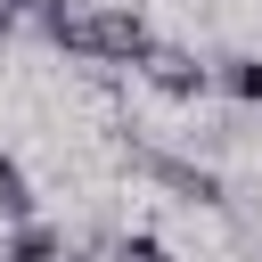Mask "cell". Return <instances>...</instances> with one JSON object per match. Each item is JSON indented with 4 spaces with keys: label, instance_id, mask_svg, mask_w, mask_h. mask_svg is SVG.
<instances>
[{
    "label": "cell",
    "instance_id": "4",
    "mask_svg": "<svg viewBox=\"0 0 262 262\" xmlns=\"http://www.w3.org/2000/svg\"><path fill=\"white\" fill-rule=\"evenodd\" d=\"M0 262H74V246H66L49 221H8V246H0Z\"/></svg>",
    "mask_w": 262,
    "mask_h": 262
},
{
    "label": "cell",
    "instance_id": "7",
    "mask_svg": "<svg viewBox=\"0 0 262 262\" xmlns=\"http://www.w3.org/2000/svg\"><path fill=\"white\" fill-rule=\"evenodd\" d=\"M106 262H172V246H156V237H106Z\"/></svg>",
    "mask_w": 262,
    "mask_h": 262
},
{
    "label": "cell",
    "instance_id": "8",
    "mask_svg": "<svg viewBox=\"0 0 262 262\" xmlns=\"http://www.w3.org/2000/svg\"><path fill=\"white\" fill-rule=\"evenodd\" d=\"M16 25H25V16H16V8H8V0H0V41H8V33H16Z\"/></svg>",
    "mask_w": 262,
    "mask_h": 262
},
{
    "label": "cell",
    "instance_id": "3",
    "mask_svg": "<svg viewBox=\"0 0 262 262\" xmlns=\"http://www.w3.org/2000/svg\"><path fill=\"white\" fill-rule=\"evenodd\" d=\"M139 82H147L156 98H180V106H196L205 90H221V82H213V66H205L196 49H172V41H156V49L139 57Z\"/></svg>",
    "mask_w": 262,
    "mask_h": 262
},
{
    "label": "cell",
    "instance_id": "5",
    "mask_svg": "<svg viewBox=\"0 0 262 262\" xmlns=\"http://www.w3.org/2000/svg\"><path fill=\"white\" fill-rule=\"evenodd\" d=\"M213 82H221V98L262 106V57H221V66H213Z\"/></svg>",
    "mask_w": 262,
    "mask_h": 262
},
{
    "label": "cell",
    "instance_id": "1",
    "mask_svg": "<svg viewBox=\"0 0 262 262\" xmlns=\"http://www.w3.org/2000/svg\"><path fill=\"white\" fill-rule=\"evenodd\" d=\"M57 49L66 57H82V66H139L147 49H156V25L139 16V8H123V0H82L74 16H66V33H57Z\"/></svg>",
    "mask_w": 262,
    "mask_h": 262
},
{
    "label": "cell",
    "instance_id": "2",
    "mask_svg": "<svg viewBox=\"0 0 262 262\" xmlns=\"http://www.w3.org/2000/svg\"><path fill=\"white\" fill-rule=\"evenodd\" d=\"M139 172H147L156 188H172L180 205H205V213H221V205H229L221 172H213V164H196V156H172V147H139Z\"/></svg>",
    "mask_w": 262,
    "mask_h": 262
},
{
    "label": "cell",
    "instance_id": "6",
    "mask_svg": "<svg viewBox=\"0 0 262 262\" xmlns=\"http://www.w3.org/2000/svg\"><path fill=\"white\" fill-rule=\"evenodd\" d=\"M0 221H33V180L8 147H0Z\"/></svg>",
    "mask_w": 262,
    "mask_h": 262
},
{
    "label": "cell",
    "instance_id": "9",
    "mask_svg": "<svg viewBox=\"0 0 262 262\" xmlns=\"http://www.w3.org/2000/svg\"><path fill=\"white\" fill-rule=\"evenodd\" d=\"M8 8H16V16H25V25H33V16H41V8H49V0H8Z\"/></svg>",
    "mask_w": 262,
    "mask_h": 262
}]
</instances>
